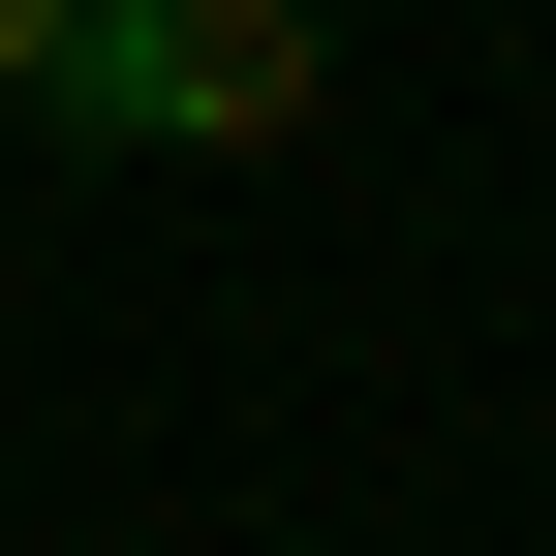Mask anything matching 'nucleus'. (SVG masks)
I'll return each mask as SVG.
<instances>
[{"mask_svg": "<svg viewBox=\"0 0 556 556\" xmlns=\"http://www.w3.org/2000/svg\"><path fill=\"white\" fill-rule=\"evenodd\" d=\"M93 155H278V124L340 93V0H62V62H31Z\"/></svg>", "mask_w": 556, "mask_h": 556, "instance_id": "1", "label": "nucleus"}, {"mask_svg": "<svg viewBox=\"0 0 556 556\" xmlns=\"http://www.w3.org/2000/svg\"><path fill=\"white\" fill-rule=\"evenodd\" d=\"M31 62H62V0H0V93H31Z\"/></svg>", "mask_w": 556, "mask_h": 556, "instance_id": "2", "label": "nucleus"}]
</instances>
